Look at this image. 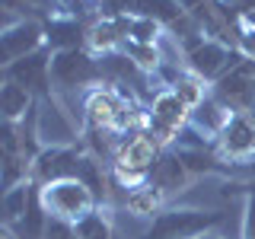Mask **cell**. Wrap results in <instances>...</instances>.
Returning a JSON list of instances; mask_svg holds the SVG:
<instances>
[{
  "mask_svg": "<svg viewBox=\"0 0 255 239\" xmlns=\"http://www.w3.org/2000/svg\"><path fill=\"white\" fill-rule=\"evenodd\" d=\"M131 35H134V42L137 45H153L156 42V22L153 19H137V22H131Z\"/></svg>",
  "mask_w": 255,
  "mask_h": 239,
  "instance_id": "cell-23",
  "label": "cell"
},
{
  "mask_svg": "<svg viewBox=\"0 0 255 239\" xmlns=\"http://www.w3.org/2000/svg\"><path fill=\"white\" fill-rule=\"evenodd\" d=\"M83 38V29L74 19H64V22H48V42H51L58 51H74Z\"/></svg>",
  "mask_w": 255,
  "mask_h": 239,
  "instance_id": "cell-17",
  "label": "cell"
},
{
  "mask_svg": "<svg viewBox=\"0 0 255 239\" xmlns=\"http://www.w3.org/2000/svg\"><path fill=\"white\" fill-rule=\"evenodd\" d=\"M220 150L230 159L255 156V112H233L220 131Z\"/></svg>",
  "mask_w": 255,
  "mask_h": 239,
  "instance_id": "cell-5",
  "label": "cell"
},
{
  "mask_svg": "<svg viewBox=\"0 0 255 239\" xmlns=\"http://www.w3.org/2000/svg\"><path fill=\"white\" fill-rule=\"evenodd\" d=\"M102 3H106L109 13H122V10H128V6H134V0H102Z\"/></svg>",
  "mask_w": 255,
  "mask_h": 239,
  "instance_id": "cell-25",
  "label": "cell"
},
{
  "mask_svg": "<svg viewBox=\"0 0 255 239\" xmlns=\"http://www.w3.org/2000/svg\"><path fill=\"white\" fill-rule=\"evenodd\" d=\"M188 118V106L179 99L172 90L156 93L153 106H150V134L156 140H172L179 134V127Z\"/></svg>",
  "mask_w": 255,
  "mask_h": 239,
  "instance_id": "cell-6",
  "label": "cell"
},
{
  "mask_svg": "<svg viewBox=\"0 0 255 239\" xmlns=\"http://www.w3.org/2000/svg\"><path fill=\"white\" fill-rule=\"evenodd\" d=\"M0 239H16V236H13V233H10L6 227H0Z\"/></svg>",
  "mask_w": 255,
  "mask_h": 239,
  "instance_id": "cell-27",
  "label": "cell"
},
{
  "mask_svg": "<svg viewBox=\"0 0 255 239\" xmlns=\"http://www.w3.org/2000/svg\"><path fill=\"white\" fill-rule=\"evenodd\" d=\"M42 239H77V233L70 230L67 220L48 217V220H45V230H42Z\"/></svg>",
  "mask_w": 255,
  "mask_h": 239,
  "instance_id": "cell-22",
  "label": "cell"
},
{
  "mask_svg": "<svg viewBox=\"0 0 255 239\" xmlns=\"http://www.w3.org/2000/svg\"><path fill=\"white\" fill-rule=\"evenodd\" d=\"M77 239H115L112 227L102 220V214H86L83 220H77Z\"/></svg>",
  "mask_w": 255,
  "mask_h": 239,
  "instance_id": "cell-21",
  "label": "cell"
},
{
  "mask_svg": "<svg viewBox=\"0 0 255 239\" xmlns=\"http://www.w3.org/2000/svg\"><path fill=\"white\" fill-rule=\"evenodd\" d=\"M156 137L153 134H128V137L115 147V169H118V179L125 182H137L147 169H153L156 163Z\"/></svg>",
  "mask_w": 255,
  "mask_h": 239,
  "instance_id": "cell-2",
  "label": "cell"
},
{
  "mask_svg": "<svg viewBox=\"0 0 255 239\" xmlns=\"http://www.w3.org/2000/svg\"><path fill=\"white\" fill-rule=\"evenodd\" d=\"M230 112L227 106H223L220 99H204L201 106H198L195 112H191V124L198 127V131H207V134H220L223 124L230 121Z\"/></svg>",
  "mask_w": 255,
  "mask_h": 239,
  "instance_id": "cell-15",
  "label": "cell"
},
{
  "mask_svg": "<svg viewBox=\"0 0 255 239\" xmlns=\"http://www.w3.org/2000/svg\"><path fill=\"white\" fill-rule=\"evenodd\" d=\"M134 10H140L143 19H163V22H175V16H179L175 0H134Z\"/></svg>",
  "mask_w": 255,
  "mask_h": 239,
  "instance_id": "cell-19",
  "label": "cell"
},
{
  "mask_svg": "<svg viewBox=\"0 0 255 239\" xmlns=\"http://www.w3.org/2000/svg\"><path fill=\"white\" fill-rule=\"evenodd\" d=\"M10 77L16 86H22V90H42L48 83V77H51V64L45 61V54H26L22 61L10 64Z\"/></svg>",
  "mask_w": 255,
  "mask_h": 239,
  "instance_id": "cell-13",
  "label": "cell"
},
{
  "mask_svg": "<svg viewBox=\"0 0 255 239\" xmlns=\"http://www.w3.org/2000/svg\"><path fill=\"white\" fill-rule=\"evenodd\" d=\"M99 77V64L93 58H86L83 51H61L58 58L51 61V80L61 86V90H80L90 80Z\"/></svg>",
  "mask_w": 255,
  "mask_h": 239,
  "instance_id": "cell-7",
  "label": "cell"
},
{
  "mask_svg": "<svg viewBox=\"0 0 255 239\" xmlns=\"http://www.w3.org/2000/svg\"><path fill=\"white\" fill-rule=\"evenodd\" d=\"M122 32H125V22H112V19H102L86 32V42H90L96 51H109L122 42Z\"/></svg>",
  "mask_w": 255,
  "mask_h": 239,
  "instance_id": "cell-18",
  "label": "cell"
},
{
  "mask_svg": "<svg viewBox=\"0 0 255 239\" xmlns=\"http://www.w3.org/2000/svg\"><path fill=\"white\" fill-rule=\"evenodd\" d=\"M26 109H29V90H22V86H16V83L0 86V118H3V121L19 118Z\"/></svg>",
  "mask_w": 255,
  "mask_h": 239,
  "instance_id": "cell-16",
  "label": "cell"
},
{
  "mask_svg": "<svg viewBox=\"0 0 255 239\" xmlns=\"http://www.w3.org/2000/svg\"><path fill=\"white\" fill-rule=\"evenodd\" d=\"M188 179V169L182 166L179 153H169V156H159L153 163V188L159 191H175L182 188Z\"/></svg>",
  "mask_w": 255,
  "mask_h": 239,
  "instance_id": "cell-14",
  "label": "cell"
},
{
  "mask_svg": "<svg viewBox=\"0 0 255 239\" xmlns=\"http://www.w3.org/2000/svg\"><path fill=\"white\" fill-rule=\"evenodd\" d=\"M35 137H42L51 147H67L74 140V121H70L67 112H61L58 106L45 102L38 118H35Z\"/></svg>",
  "mask_w": 255,
  "mask_h": 239,
  "instance_id": "cell-11",
  "label": "cell"
},
{
  "mask_svg": "<svg viewBox=\"0 0 255 239\" xmlns=\"http://www.w3.org/2000/svg\"><path fill=\"white\" fill-rule=\"evenodd\" d=\"M0 86H3V77H0Z\"/></svg>",
  "mask_w": 255,
  "mask_h": 239,
  "instance_id": "cell-28",
  "label": "cell"
},
{
  "mask_svg": "<svg viewBox=\"0 0 255 239\" xmlns=\"http://www.w3.org/2000/svg\"><path fill=\"white\" fill-rule=\"evenodd\" d=\"M42 207L48 211V217L58 220H83L86 214H93V188L83 185L80 179H61V182H48L42 191Z\"/></svg>",
  "mask_w": 255,
  "mask_h": 239,
  "instance_id": "cell-1",
  "label": "cell"
},
{
  "mask_svg": "<svg viewBox=\"0 0 255 239\" xmlns=\"http://www.w3.org/2000/svg\"><path fill=\"white\" fill-rule=\"evenodd\" d=\"M214 223V217L198 211H185V214H159V217L150 223L147 239H188L195 233H201Z\"/></svg>",
  "mask_w": 255,
  "mask_h": 239,
  "instance_id": "cell-8",
  "label": "cell"
},
{
  "mask_svg": "<svg viewBox=\"0 0 255 239\" xmlns=\"http://www.w3.org/2000/svg\"><path fill=\"white\" fill-rule=\"evenodd\" d=\"M42 42V29L35 22H22L6 32H0V64H16L26 54H32Z\"/></svg>",
  "mask_w": 255,
  "mask_h": 239,
  "instance_id": "cell-10",
  "label": "cell"
},
{
  "mask_svg": "<svg viewBox=\"0 0 255 239\" xmlns=\"http://www.w3.org/2000/svg\"><path fill=\"white\" fill-rule=\"evenodd\" d=\"M86 118H90L93 127H102V131H125L128 124H134L131 106L125 102V96H118L112 90H99L90 96Z\"/></svg>",
  "mask_w": 255,
  "mask_h": 239,
  "instance_id": "cell-4",
  "label": "cell"
},
{
  "mask_svg": "<svg viewBox=\"0 0 255 239\" xmlns=\"http://www.w3.org/2000/svg\"><path fill=\"white\" fill-rule=\"evenodd\" d=\"M217 99L230 112H255V61H239L233 70L220 77Z\"/></svg>",
  "mask_w": 255,
  "mask_h": 239,
  "instance_id": "cell-3",
  "label": "cell"
},
{
  "mask_svg": "<svg viewBox=\"0 0 255 239\" xmlns=\"http://www.w3.org/2000/svg\"><path fill=\"white\" fill-rule=\"evenodd\" d=\"M172 93L185 102L188 109H198L204 102V86H201V77H179L172 83Z\"/></svg>",
  "mask_w": 255,
  "mask_h": 239,
  "instance_id": "cell-20",
  "label": "cell"
},
{
  "mask_svg": "<svg viewBox=\"0 0 255 239\" xmlns=\"http://www.w3.org/2000/svg\"><path fill=\"white\" fill-rule=\"evenodd\" d=\"M243 236L255 239V198L249 201V211H246V223H243Z\"/></svg>",
  "mask_w": 255,
  "mask_h": 239,
  "instance_id": "cell-24",
  "label": "cell"
},
{
  "mask_svg": "<svg viewBox=\"0 0 255 239\" xmlns=\"http://www.w3.org/2000/svg\"><path fill=\"white\" fill-rule=\"evenodd\" d=\"M188 61H191L195 77H223L227 70H233L239 64L236 54H230L223 45H214V42H198L191 48Z\"/></svg>",
  "mask_w": 255,
  "mask_h": 239,
  "instance_id": "cell-9",
  "label": "cell"
},
{
  "mask_svg": "<svg viewBox=\"0 0 255 239\" xmlns=\"http://www.w3.org/2000/svg\"><path fill=\"white\" fill-rule=\"evenodd\" d=\"M236 175H243V179H255V159H249V163H243L236 169Z\"/></svg>",
  "mask_w": 255,
  "mask_h": 239,
  "instance_id": "cell-26",
  "label": "cell"
},
{
  "mask_svg": "<svg viewBox=\"0 0 255 239\" xmlns=\"http://www.w3.org/2000/svg\"><path fill=\"white\" fill-rule=\"evenodd\" d=\"M77 163H80L77 153H70V150H64V147H51V150H45V153L35 159V175L42 182L74 179V175H77Z\"/></svg>",
  "mask_w": 255,
  "mask_h": 239,
  "instance_id": "cell-12",
  "label": "cell"
}]
</instances>
